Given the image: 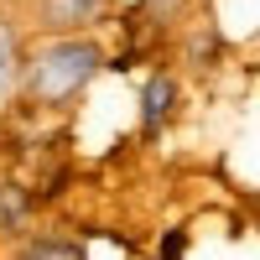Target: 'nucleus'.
Returning <instances> with one entry per match:
<instances>
[{"instance_id": "nucleus-1", "label": "nucleus", "mask_w": 260, "mask_h": 260, "mask_svg": "<svg viewBox=\"0 0 260 260\" xmlns=\"http://www.w3.org/2000/svg\"><path fill=\"white\" fill-rule=\"evenodd\" d=\"M104 68V47L89 37H57L47 42L37 57H31V73H26V89L37 104H68L83 83Z\"/></svg>"}, {"instance_id": "nucleus-2", "label": "nucleus", "mask_w": 260, "mask_h": 260, "mask_svg": "<svg viewBox=\"0 0 260 260\" xmlns=\"http://www.w3.org/2000/svg\"><path fill=\"white\" fill-rule=\"evenodd\" d=\"M172 104H177V83H172L167 73H151L146 78V94H141V125L146 130H161L167 115H172Z\"/></svg>"}, {"instance_id": "nucleus-3", "label": "nucleus", "mask_w": 260, "mask_h": 260, "mask_svg": "<svg viewBox=\"0 0 260 260\" xmlns=\"http://www.w3.org/2000/svg\"><path fill=\"white\" fill-rule=\"evenodd\" d=\"M99 11H104V0H42L47 26H78V21H94Z\"/></svg>"}, {"instance_id": "nucleus-4", "label": "nucleus", "mask_w": 260, "mask_h": 260, "mask_svg": "<svg viewBox=\"0 0 260 260\" xmlns=\"http://www.w3.org/2000/svg\"><path fill=\"white\" fill-rule=\"evenodd\" d=\"M16 73H21V47H16V26L0 16V99L16 89Z\"/></svg>"}, {"instance_id": "nucleus-5", "label": "nucleus", "mask_w": 260, "mask_h": 260, "mask_svg": "<svg viewBox=\"0 0 260 260\" xmlns=\"http://www.w3.org/2000/svg\"><path fill=\"white\" fill-rule=\"evenodd\" d=\"M21 219H26V192L0 187V229H21Z\"/></svg>"}, {"instance_id": "nucleus-6", "label": "nucleus", "mask_w": 260, "mask_h": 260, "mask_svg": "<svg viewBox=\"0 0 260 260\" xmlns=\"http://www.w3.org/2000/svg\"><path fill=\"white\" fill-rule=\"evenodd\" d=\"M26 260H73L62 245H37V250H26Z\"/></svg>"}]
</instances>
